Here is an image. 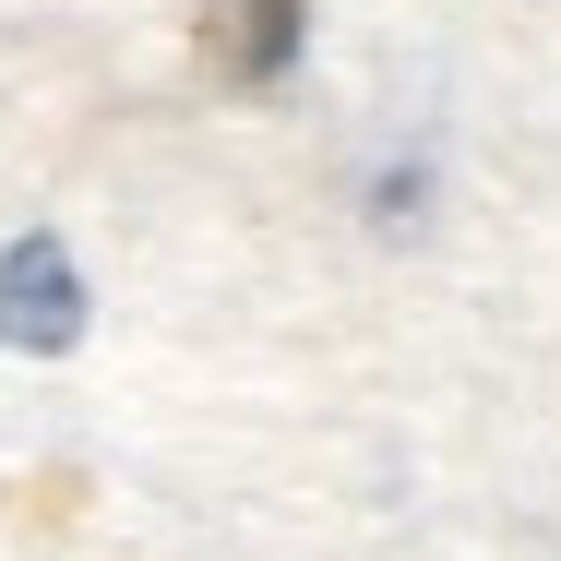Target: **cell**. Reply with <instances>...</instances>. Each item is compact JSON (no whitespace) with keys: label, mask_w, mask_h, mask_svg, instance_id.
<instances>
[{"label":"cell","mask_w":561,"mask_h":561,"mask_svg":"<svg viewBox=\"0 0 561 561\" xmlns=\"http://www.w3.org/2000/svg\"><path fill=\"white\" fill-rule=\"evenodd\" d=\"M72 335H84V275H72V251H60L48 227H24V239L0 251V346L60 358Z\"/></svg>","instance_id":"cell-1"},{"label":"cell","mask_w":561,"mask_h":561,"mask_svg":"<svg viewBox=\"0 0 561 561\" xmlns=\"http://www.w3.org/2000/svg\"><path fill=\"white\" fill-rule=\"evenodd\" d=\"M299 36H311V0H216V12H204V84L275 96L287 60H299Z\"/></svg>","instance_id":"cell-2"}]
</instances>
